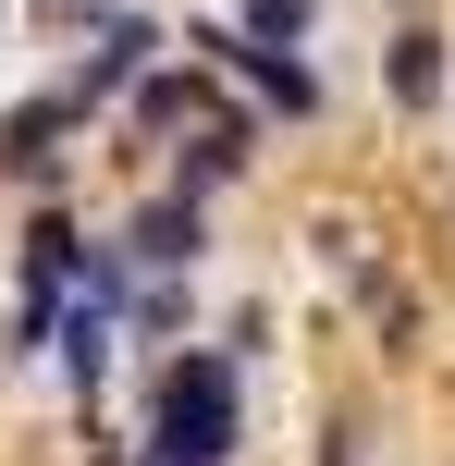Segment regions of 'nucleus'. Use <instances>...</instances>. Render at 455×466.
I'll list each match as a JSON object with an SVG mask.
<instances>
[{"mask_svg": "<svg viewBox=\"0 0 455 466\" xmlns=\"http://www.w3.org/2000/svg\"><path fill=\"white\" fill-rule=\"evenodd\" d=\"M111 319H123L111 295H74L62 319H49V344H62V380H74V393H98V369H111Z\"/></svg>", "mask_w": 455, "mask_h": 466, "instance_id": "5", "label": "nucleus"}, {"mask_svg": "<svg viewBox=\"0 0 455 466\" xmlns=\"http://www.w3.org/2000/svg\"><path fill=\"white\" fill-rule=\"evenodd\" d=\"M197 49H210L222 74H246V86H259L271 111H320V74L295 62V49H246V37H222V25H210V37H197Z\"/></svg>", "mask_w": 455, "mask_h": 466, "instance_id": "2", "label": "nucleus"}, {"mask_svg": "<svg viewBox=\"0 0 455 466\" xmlns=\"http://www.w3.org/2000/svg\"><path fill=\"white\" fill-rule=\"evenodd\" d=\"M308 37V0H246V49H295Z\"/></svg>", "mask_w": 455, "mask_h": 466, "instance_id": "9", "label": "nucleus"}, {"mask_svg": "<svg viewBox=\"0 0 455 466\" xmlns=\"http://www.w3.org/2000/svg\"><path fill=\"white\" fill-rule=\"evenodd\" d=\"M234 454V356H172L148 393V466H222Z\"/></svg>", "mask_w": 455, "mask_h": 466, "instance_id": "1", "label": "nucleus"}, {"mask_svg": "<svg viewBox=\"0 0 455 466\" xmlns=\"http://www.w3.org/2000/svg\"><path fill=\"white\" fill-rule=\"evenodd\" d=\"M123 258L136 270H197V197H136V233H123Z\"/></svg>", "mask_w": 455, "mask_h": 466, "instance_id": "3", "label": "nucleus"}, {"mask_svg": "<svg viewBox=\"0 0 455 466\" xmlns=\"http://www.w3.org/2000/svg\"><path fill=\"white\" fill-rule=\"evenodd\" d=\"M74 136V98H25L13 123H0V172H25V185H49V160H62Z\"/></svg>", "mask_w": 455, "mask_h": 466, "instance_id": "4", "label": "nucleus"}, {"mask_svg": "<svg viewBox=\"0 0 455 466\" xmlns=\"http://www.w3.org/2000/svg\"><path fill=\"white\" fill-rule=\"evenodd\" d=\"M394 98H407V111H431V98H443V37H431V25L394 37Z\"/></svg>", "mask_w": 455, "mask_h": 466, "instance_id": "7", "label": "nucleus"}, {"mask_svg": "<svg viewBox=\"0 0 455 466\" xmlns=\"http://www.w3.org/2000/svg\"><path fill=\"white\" fill-rule=\"evenodd\" d=\"M136 123H210V86H197V74H148V86H136Z\"/></svg>", "mask_w": 455, "mask_h": 466, "instance_id": "8", "label": "nucleus"}, {"mask_svg": "<svg viewBox=\"0 0 455 466\" xmlns=\"http://www.w3.org/2000/svg\"><path fill=\"white\" fill-rule=\"evenodd\" d=\"M246 147H259V136H246L234 111H210V123L185 136V172H172V197H210V185H234V172H246Z\"/></svg>", "mask_w": 455, "mask_h": 466, "instance_id": "6", "label": "nucleus"}]
</instances>
